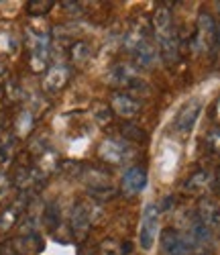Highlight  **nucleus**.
Wrapping results in <instances>:
<instances>
[{"label": "nucleus", "instance_id": "5", "mask_svg": "<svg viewBox=\"0 0 220 255\" xmlns=\"http://www.w3.org/2000/svg\"><path fill=\"white\" fill-rule=\"evenodd\" d=\"M82 180L86 184V190L94 200L98 202H106V200H112L118 194V188L116 184H112L108 174L100 172V169L94 167H84L82 172Z\"/></svg>", "mask_w": 220, "mask_h": 255}, {"label": "nucleus", "instance_id": "17", "mask_svg": "<svg viewBox=\"0 0 220 255\" xmlns=\"http://www.w3.org/2000/svg\"><path fill=\"white\" fill-rule=\"evenodd\" d=\"M92 57V47L86 43V41H74L72 47H70V61H72V66L76 68H82L86 66L88 61H90Z\"/></svg>", "mask_w": 220, "mask_h": 255}, {"label": "nucleus", "instance_id": "10", "mask_svg": "<svg viewBox=\"0 0 220 255\" xmlns=\"http://www.w3.org/2000/svg\"><path fill=\"white\" fill-rule=\"evenodd\" d=\"M110 109L122 119H135L141 113V100L124 90H116L110 98Z\"/></svg>", "mask_w": 220, "mask_h": 255}, {"label": "nucleus", "instance_id": "33", "mask_svg": "<svg viewBox=\"0 0 220 255\" xmlns=\"http://www.w3.org/2000/svg\"><path fill=\"white\" fill-rule=\"evenodd\" d=\"M200 255H210V253H200Z\"/></svg>", "mask_w": 220, "mask_h": 255}, {"label": "nucleus", "instance_id": "20", "mask_svg": "<svg viewBox=\"0 0 220 255\" xmlns=\"http://www.w3.org/2000/svg\"><path fill=\"white\" fill-rule=\"evenodd\" d=\"M53 4H55L53 0H29L27 6H25V10H27L29 16L41 18V16H45V14L53 8Z\"/></svg>", "mask_w": 220, "mask_h": 255}, {"label": "nucleus", "instance_id": "16", "mask_svg": "<svg viewBox=\"0 0 220 255\" xmlns=\"http://www.w3.org/2000/svg\"><path fill=\"white\" fill-rule=\"evenodd\" d=\"M33 125H35V119H33V113L29 109L20 111L16 115V119H12V135L14 137H27L31 131H33Z\"/></svg>", "mask_w": 220, "mask_h": 255}, {"label": "nucleus", "instance_id": "31", "mask_svg": "<svg viewBox=\"0 0 220 255\" xmlns=\"http://www.w3.org/2000/svg\"><path fill=\"white\" fill-rule=\"evenodd\" d=\"M216 115H218V119H220V100H218V104H216Z\"/></svg>", "mask_w": 220, "mask_h": 255}, {"label": "nucleus", "instance_id": "28", "mask_svg": "<svg viewBox=\"0 0 220 255\" xmlns=\"http://www.w3.org/2000/svg\"><path fill=\"white\" fill-rule=\"evenodd\" d=\"M0 255H20L14 251V247L10 245V241H4L2 245H0Z\"/></svg>", "mask_w": 220, "mask_h": 255}, {"label": "nucleus", "instance_id": "4", "mask_svg": "<svg viewBox=\"0 0 220 255\" xmlns=\"http://www.w3.org/2000/svg\"><path fill=\"white\" fill-rule=\"evenodd\" d=\"M124 45L130 51V55H133V59H135V63L139 68L151 66L157 57V49L151 43L149 31L145 27H135L133 31H130L124 39Z\"/></svg>", "mask_w": 220, "mask_h": 255}, {"label": "nucleus", "instance_id": "6", "mask_svg": "<svg viewBox=\"0 0 220 255\" xmlns=\"http://www.w3.org/2000/svg\"><path fill=\"white\" fill-rule=\"evenodd\" d=\"M218 35H220V29L216 25V20L208 14V12H202L198 16V25H196V37H194V45L198 51H208L212 49L216 43H218Z\"/></svg>", "mask_w": 220, "mask_h": 255}, {"label": "nucleus", "instance_id": "15", "mask_svg": "<svg viewBox=\"0 0 220 255\" xmlns=\"http://www.w3.org/2000/svg\"><path fill=\"white\" fill-rule=\"evenodd\" d=\"M145 186H147V174H145L143 167L133 165V167H128L124 172V176H122V190L126 194L135 196V194L143 192Z\"/></svg>", "mask_w": 220, "mask_h": 255}, {"label": "nucleus", "instance_id": "22", "mask_svg": "<svg viewBox=\"0 0 220 255\" xmlns=\"http://www.w3.org/2000/svg\"><path fill=\"white\" fill-rule=\"evenodd\" d=\"M20 96H23V88L18 86L16 80H6L4 82V100L8 104H14L20 100Z\"/></svg>", "mask_w": 220, "mask_h": 255}, {"label": "nucleus", "instance_id": "27", "mask_svg": "<svg viewBox=\"0 0 220 255\" xmlns=\"http://www.w3.org/2000/svg\"><path fill=\"white\" fill-rule=\"evenodd\" d=\"M212 190L216 192V196H220V165L214 169V176H212Z\"/></svg>", "mask_w": 220, "mask_h": 255}, {"label": "nucleus", "instance_id": "32", "mask_svg": "<svg viewBox=\"0 0 220 255\" xmlns=\"http://www.w3.org/2000/svg\"><path fill=\"white\" fill-rule=\"evenodd\" d=\"M216 10H218V12H220V2H216Z\"/></svg>", "mask_w": 220, "mask_h": 255}, {"label": "nucleus", "instance_id": "8", "mask_svg": "<svg viewBox=\"0 0 220 255\" xmlns=\"http://www.w3.org/2000/svg\"><path fill=\"white\" fill-rule=\"evenodd\" d=\"M157 231H159V208L155 204H149L143 210L141 227H139L141 249H145V251L153 249V243H155V239H157Z\"/></svg>", "mask_w": 220, "mask_h": 255}, {"label": "nucleus", "instance_id": "30", "mask_svg": "<svg viewBox=\"0 0 220 255\" xmlns=\"http://www.w3.org/2000/svg\"><path fill=\"white\" fill-rule=\"evenodd\" d=\"M210 143H212V147L220 153V133H214L212 137H210Z\"/></svg>", "mask_w": 220, "mask_h": 255}, {"label": "nucleus", "instance_id": "9", "mask_svg": "<svg viewBox=\"0 0 220 255\" xmlns=\"http://www.w3.org/2000/svg\"><path fill=\"white\" fill-rule=\"evenodd\" d=\"M196 219L200 221L212 237L220 239V204H216L214 200L202 198L198 202V215Z\"/></svg>", "mask_w": 220, "mask_h": 255}, {"label": "nucleus", "instance_id": "19", "mask_svg": "<svg viewBox=\"0 0 220 255\" xmlns=\"http://www.w3.org/2000/svg\"><path fill=\"white\" fill-rule=\"evenodd\" d=\"M43 223H45V227L55 233L59 223H61V212H59V206L55 202H49L45 208H43Z\"/></svg>", "mask_w": 220, "mask_h": 255}, {"label": "nucleus", "instance_id": "1", "mask_svg": "<svg viewBox=\"0 0 220 255\" xmlns=\"http://www.w3.org/2000/svg\"><path fill=\"white\" fill-rule=\"evenodd\" d=\"M153 33H155L163 61L167 66H173L180 55V41H178V33L173 29L171 12L167 6H157L155 12H153Z\"/></svg>", "mask_w": 220, "mask_h": 255}, {"label": "nucleus", "instance_id": "26", "mask_svg": "<svg viewBox=\"0 0 220 255\" xmlns=\"http://www.w3.org/2000/svg\"><path fill=\"white\" fill-rule=\"evenodd\" d=\"M12 188V180L8 176V172H0V200H4Z\"/></svg>", "mask_w": 220, "mask_h": 255}, {"label": "nucleus", "instance_id": "21", "mask_svg": "<svg viewBox=\"0 0 220 255\" xmlns=\"http://www.w3.org/2000/svg\"><path fill=\"white\" fill-rule=\"evenodd\" d=\"M16 49V39L10 31H0V57L4 55H10L12 51Z\"/></svg>", "mask_w": 220, "mask_h": 255}, {"label": "nucleus", "instance_id": "7", "mask_svg": "<svg viewBox=\"0 0 220 255\" xmlns=\"http://www.w3.org/2000/svg\"><path fill=\"white\" fill-rule=\"evenodd\" d=\"M98 155L110 165H122L135 157V151H130V143L124 139H106L98 147Z\"/></svg>", "mask_w": 220, "mask_h": 255}, {"label": "nucleus", "instance_id": "3", "mask_svg": "<svg viewBox=\"0 0 220 255\" xmlns=\"http://www.w3.org/2000/svg\"><path fill=\"white\" fill-rule=\"evenodd\" d=\"M104 217V212L100 210V206L92 200H80L74 204L72 215H70V227H72V235L78 241H84L90 233L92 225L100 223Z\"/></svg>", "mask_w": 220, "mask_h": 255}, {"label": "nucleus", "instance_id": "24", "mask_svg": "<svg viewBox=\"0 0 220 255\" xmlns=\"http://www.w3.org/2000/svg\"><path fill=\"white\" fill-rule=\"evenodd\" d=\"M120 131H122L124 141H145V131L139 129V127H135V125H130V123H124L120 127Z\"/></svg>", "mask_w": 220, "mask_h": 255}, {"label": "nucleus", "instance_id": "12", "mask_svg": "<svg viewBox=\"0 0 220 255\" xmlns=\"http://www.w3.org/2000/svg\"><path fill=\"white\" fill-rule=\"evenodd\" d=\"M200 113H202V104H200V102H198V100L188 102L184 109L180 111V115H178V119H175V123H173L175 131H178L182 137H188V135L194 131L196 121H198V117H200Z\"/></svg>", "mask_w": 220, "mask_h": 255}, {"label": "nucleus", "instance_id": "13", "mask_svg": "<svg viewBox=\"0 0 220 255\" xmlns=\"http://www.w3.org/2000/svg\"><path fill=\"white\" fill-rule=\"evenodd\" d=\"M10 245L14 247L16 253L20 255H39L45 249V241L39 233H29V235H16L12 239H8Z\"/></svg>", "mask_w": 220, "mask_h": 255}, {"label": "nucleus", "instance_id": "23", "mask_svg": "<svg viewBox=\"0 0 220 255\" xmlns=\"http://www.w3.org/2000/svg\"><path fill=\"white\" fill-rule=\"evenodd\" d=\"M98 253H100V255H124L122 243H118L116 239H104V241L98 245Z\"/></svg>", "mask_w": 220, "mask_h": 255}, {"label": "nucleus", "instance_id": "18", "mask_svg": "<svg viewBox=\"0 0 220 255\" xmlns=\"http://www.w3.org/2000/svg\"><path fill=\"white\" fill-rule=\"evenodd\" d=\"M208 182H210L208 172H204V169H198V172H194V174L186 180L184 190H186L188 194H192V196H198L200 192H204V190H206Z\"/></svg>", "mask_w": 220, "mask_h": 255}, {"label": "nucleus", "instance_id": "14", "mask_svg": "<svg viewBox=\"0 0 220 255\" xmlns=\"http://www.w3.org/2000/svg\"><path fill=\"white\" fill-rule=\"evenodd\" d=\"M161 249L165 255H190V243L175 229H165L161 233Z\"/></svg>", "mask_w": 220, "mask_h": 255}, {"label": "nucleus", "instance_id": "2", "mask_svg": "<svg viewBox=\"0 0 220 255\" xmlns=\"http://www.w3.org/2000/svg\"><path fill=\"white\" fill-rule=\"evenodd\" d=\"M25 45H27V61L35 74L47 72L51 57V35L41 25H29L25 29Z\"/></svg>", "mask_w": 220, "mask_h": 255}, {"label": "nucleus", "instance_id": "29", "mask_svg": "<svg viewBox=\"0 0 220 255\" xmlns=\"http://www.w3.org/2000/svg\"><path fill=\"white\" fill-rule=\"evenodd\" d=\"M8 80V66L4 61H0V84H4Z\"/></svg>", "mask_w": 220, "mask_h": 255}, {"label": "nucleus", "instance_id": "25", "mask_svg": "<svg viewBox=\"0 0 220 255\" xmlns=\"http://www.w3.org/2000/svg\"><path fill=\"white\" fill-rule=\"evenodd\" d=\"M94 119H96V123H100V125L110 123V119H112V109H110L108 104H96Z\"/></svg>", "mask_w": 220, "mask_h": 255}, {"label": "nucleus", "instance_id": "11", "mask_svg": "<svg viewBox=\"0 0 220 255\" xmlns=\"http://www.w3.org/2000/svg\"><path fill=\"white\" fill-rule=\"evenodd\" d=\"M70 82V66L65 63H53L47 68L45 78H43V90L47 94H57L61 92Z\"/></svg>", "mask_w": 220, "mask_h": 255}]
</instances>
